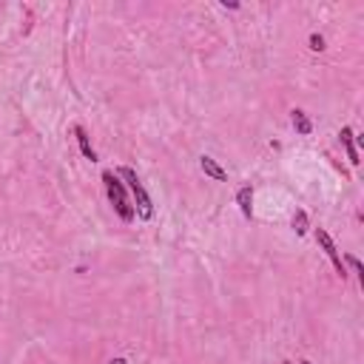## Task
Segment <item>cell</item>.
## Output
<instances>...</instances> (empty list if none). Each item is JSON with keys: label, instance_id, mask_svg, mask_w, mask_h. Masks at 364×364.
<instances>
[{"label": "cell", "instance_id": "7", "mask_svg": "<svg viewBox=\"0 0 364 364\" xmlns=\"http://www.w3.org/2000/svg\"><path fill=\"white\" fill-rule=\"evenodd\" d=\"M339 137H342V145H344V151H347V159H350L353 165H358L361 159H358V148H356V140H353V131H350L347 125H344Z\"/></svg>", "mask_w": 364, "mask_h": 364}, {"label": "cell", "instance_id": "6", "mask_svg": "<svg viewBox=\"0 0 364 364\" xmlns=\"http://www.w3.org/2000/svg\"><path fill=\"white\" fill-rule=\"evenodd\" d=\"M200 168H202V171H205L211 179H216V182H228V171H225V168H219V165H216V159L200 157Z\"/></svg>", "mask_w": 364, "mask_h": 364}, {"label": "cell", "instance_id": "10", "mask_svg": "<svg viewBox=\"0 0 364 364\" xmlns=\"http://www.w3.org/2000/svg\"><path fill=\"white\" fill-rule=\"evenodd\" d=\"M342 262H344V264H350V268H353V273H356V276L361 279V285H364V268H361V262H358L356 256H344Z\"/></svg>", "mask_w": 364, "mask_h": 364}, {"label": "cell", "instance_id": "3", "mask_svg": "<svg viewBox=\"0 0 364 364\" xmlns=\"http://www.w3.org/2000/svg\"><path fill=\"white\" fill-rule=\"evenodd\" d=\"M316 242L321 245V250H324V253H327V259L333 262L336 273H339L342 279H347V264L342 262V256H339V250H336V245H333V239H330V234H327V230L316 228Z\"/></svg>", "mask_w": 364, "mask_h": 364}, {"label": "cell", "instance_id": "11", "mask_svg": "<svg viewBox=\"0 0 364 364\" xmlns=\"http://www.w3.org/2000/svg\"><path fill=\"white\" fill-rule=\"evenodd\" d=\"M310 49L313 51H324V37L321 35H310Z\"/></svg>", "mask_w": 364, "mask_h": 364}, {"label": "cell", "instance_id": "14", "mask_svg": "<svg viewBox=\"0 0 364 364\" xmlns=\"http://www.w3.org/2000/svg\"><path fill=\"white\" fill-rule=\"evenodd\" d=\"M282 364H293V361H282Z\"/></svg>", "mask_w": 364, "mask_h": 364}, {"label": "cell", "instance_id": "8", "mask_svg": "<svg viewBox=\"0 0 364 364\" xmlns=\"http://www.w3.org/2000/svg\"><path fill=\"white\" fill-rule=\"evenodd\" d=\"M290 120H293V128L299 131L302 137H307L310 131H313V122L307 120V114H305V111H299V108H293V111H290Z\"/></svg>", "mask_w": 364, "mask_h": 364}, {"label": "cell", "instance_id": "9", "mask_svg": "<svg viewBox=\"0 0 364 364\" xmlns=\"http://www.w3.org/2000/svg\"><path fill=\"white\" fill-rule=\"evenodd\" d=\"M293 230H296V234H307V214L302 208L293 214Z\"/></svg>", "mask_w": 364, "mask_h": 364}, {"label": "cell", "instance_id": "12", "mask_svg": "<svg viewBox=\"0 0 364 364\" xmlns=\"http://www.w3.org/2000/svg\"><path fill=\"white\" fill-rule=\"evenodd\" d=\"M108 364H128V361H125V358H111Z\"/></svg>", "mask_w": 364, "mask_h": 364}, {"label": "cell", "instance_id": "5", "mask_svg": "<svg viewBox=\"0 0 364 364\" xmlns=\"http://www.w3.org/2000/svg\"><path fill=\"white\" fill-rule=\"evenodd\" d=\"M72 131H74V137H77V145H80V151H83V157L91 159V162H97V151L91 148V140H88L86 128H83V125H74Z\"/></svg>", "mask_w": 364, "mask_h": 364}, {"label": "cell", "instance_id": "2", "mask_svg": "<svg viewBox=\"0 0 364 364\" xmlns=\"http://www.w3.org/2000/svg\"><path fill=\"white\" fill-rule=\"evenodd\" d=\"M117 177H122L125 182H128V188H131V193H134V200H137V214H140V219H151L154 216V205H151V196L145 193V188H143V182H140V177H137V171L134 168H128V165H122L120 171H117Z\"/></svg>", "mask_w": 364, "mask_h": 364}, {"label": "cell", "instance_id": "13", "mask_svg": "<svg viewBox=\"0 0 364 364\" xmlns=\"http://www.w3.org/2000/svg\"><path fill=\"white\" fill-rule=\"evenodd\" d=\"M299 364H313V361H299Z\"/></svg>", "mask_w": 364, "mask_h": 364}, {"label": "cell", "instance_id": "1", "mask_svg": "<svg viewBox=\"0 0 364 364\" xmlns=\"http://www.w3.org/2000/svg\"><path fill=\"white\" fill-rule=\"evenodd\" d=\"M103 182H106L108 202L114 205L117 216H120L122 222H134L137 211H134V205L128 202V196H125V188H122L120 177H117V174H111V171H103Z\"/></svg>", "mask_w": 364, "mask_h": 364}, {"label": "cell", "instance_id": "4", "mask_svg": "<svg viewBox=\"0 0 364 364\" xmlns=\"http://www.w3.org/2000/svg\"><path fill=\"white\" fill-rule=\"evenodd\" d=\"M236 205H239L245 219H253V188L250 185L239 188V191H236Z\"/></svg>", "mask_w": 364, "mask_h": 364}]
</instances>
